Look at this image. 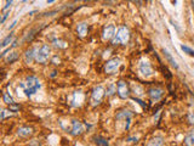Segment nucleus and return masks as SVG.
<instances>
[{
	"mask_svg": "<svg viewBox=\"0 0 194 146\" xmlns=\"http://www.w3.org/2000/svg\"><path fill=\"white\" fill-rule=\"evenodd\" d=\"M17 134H18V136H22V138L30 136V135L33 134V128H32V127H27V125L21 127V128H18Z\"/></svg>",
	"mask_w": 194,
	"mask_h": 146,
	"instance_id": "12",
	"label": "nucleus"
},
{
	"mask_svg": "<svg viewBox=\"0 0 194 146\" xmlns=\"http://www.w3.org/2000/svg\"><path fill=\"white\" fill-rule=\"evenodd\" d=\"M2 100H4V102L5 103H7L9 106L10 105H14L15 103V101H14V99L7 94V93H2Z\"/></svg>",
	"mask_w": 194,
	"mask_h": 146,
	"instance_id": "20",
	"label": "nucleus"
},
{
	"mask_svg": "<svg viewBox=\"0 0 194 146\" xmlns=\"http://www.w3.org/2000/svg\"><path fill=\"white\" fill-rule=\"evenodd\" d=\"M163 54H164V56H165V58H166V61L172 66V67H175L176 70H179V65H177V62L175 61V58L172 57V55L167 51L166 49H163Z\"/></svg>",
	"mask_w": 194,
	"mask_h": 146,
	"instance_id": "13",
	"label": "nucleus"
},
{
	"mask_svg": "<svg viewBox=\"0 0 194 146\" xmlns=\"http://www.w3.org/2000/svg\"><path fill=\"white\" fill-rule=\"evenodd\" d=\"M115 91H117V87H115L114 84H111V85L108 87V89H107V93H106V94H107V95H113Z\"/></svg>",
	"mask_w": 194,
	"mask_h": 146,
	"instance_id": "24",
	"label": "nucleus"
},
{
	"mask_svg": "<svg viewBox=\"0 0 194 146\" xmlns=\"http://www.w3.org/2000/svg\"><path fill=\"white\" fill-rule=\"evenodd\" d=\"M9 108H10V111H14V112H16V111H18V110H20V105H16V103H14V105H10V106H9Z\"/></svg>",
	"mask_w": 194,
	"mask_h": 146,
	"instance_id": "28",
	"label": "nucleus"
},
{
	"mask_svg": "<svg viewBox=\"0 0 194 146\" xmlns=\"http://www.w3.org/2000/svg\"><path fill=\"white\" fill-rule=\"evenodd\" d=\"M132 116H134L132 111H130V110H121V111H119L117 113V119H126V121H129V119L132 118Z\"/></svg>",
	"mask_w": 194,
	"mask_h": 146,
	"instance_id": "11",
	"label": "nucleus"
},
{
	"mask_svg": "<svg viewBox=\"0 0 194 146\" xmlns=\"http://www.w3.org/2000/svg\"><path fill=\"white\" fill-rule=\"evenodd\" d=\"M164 145V138L163 136H155L148 141L147 146H163Z\"/></svg>",
	"mask_w": 194,
	"mask_h": 146,
	"instance_id": "16",
	"label": "nucleus"
},
{
	"mask_svg": "<svg viewBox=\"0 0 194 146\" xmlns=\"http://www.w3.org/2000/svg\"><path fill=\"white\" fill-rule=\"evenodd\" d=\"M4 118H5V110L1 111V121H4Z\"/></svg>",
	"mask_w": 194,
	"mask_h": 146,
	"instance_id": "33",
	"label": "nucleus"
},
{
	"mask_svg": "<svg viewBox=\"0 0 194 146\" xmlns=\"http://www.w3.org/2000/svg\"><path fill=\"white\" fill-rule=\"evenodd\" d=\"M181 49L187 54V55H189V56H194V50L193 49H191L189 46H187V45H181Z\"/></svg>",
	"mask_w": 194,
	"mask_h": 146,
	"instance_id": "22",
	"label": "nucleus"
},
{
	"mask_svg": "<svg viewBox=\"0 0 194 146\" xmlns=\"http://www.w3.org/2000/svg\"><path fill=\"white\" fill-rule=\"evenodd\" d=\"M139 72H141V74H142L143 77H146V78L151 77L153 74L152 66H151V63H149L148 60H146V58H142V60H141V62H139Z\"/></svg>",
	"mask_w": 194,
	"mask_h": 146,
	"instance_id": "5",
	"label": "nucleus"
},
{
	"mask_svg": "<svg viewBox=\"0 0 194 146\" xmlns=\"http://www.w3.org/2000/svg\"><path fill=\"white\" fill-rule=\"evenodd\" d=\"M187 119H188V123L189 124H194V112H189L188 115H187Z\"/></svg>",
	"mask_w": 194,
	"mask_h": 146,
	"instance_id": "26",
	"label": "nucleus"
},
{
	"mask_svg": "<svg viewBox=\"0 0 194 146\" xmlns=\"http://www.w3.org/2000/svg\"><path fill=\"white\" fill-rule=\"evenodd\" d=\"M12 40H14V34L11 33L10 35H7V37H6V38H5V39L1 42V48H6L7 45H10L11 43H14Z\"/></svg>",
	"mask_w": 194,
	"mask_h": 146,
	"instance_id": "19",
	"label": "nucleus"
},
{
	"mask_svg": "<svg viewBox=\"0 0 194 146\" xmlns=\"http://www.w3.org/2000/svg\"><path fill=\"white\" fill-rule=\"evenodd\" d=\"M92 140H94V143H95V144H97L98 146H109L108 141H107L104 138L99 136V135H95V136L92 138Z\"/></svg>",
	"mask_w": 194,
	"mask_h": 146,
	"instance_id": "18",
	"label": "nucleus"
},
{
	"mask_svg": "<svg viewBox=\"0 0 194 146\" xmlns=\"http://www.w3.org/2000/svg\"><path fill=\"white\" fill-rule=\"evenodd\" d=\"M52 62H54L55 65H58V63L61 62V60H60V57H58V56H55V57L52 58Z\"/></svg>",
	"mask_w": 194,
	"mask_h": 146,
	"instance_id": "31",
	"label": "nucleus"
},
{
	"mask_svg": "<svg viewBox=\"0 0 194 146\" xmlns=\"http://www.w3.org/2000/svg\"><path fill=\"white\" fill-rule=\"evenodd\" d=\"M192 7H193V10H194V1H192Z\"/></svg>",
	"mask_w": 194,
	"mask_h": 146,
	"instance_id": "35",
	"label": "nucleus"
},
{
	"mask_svg": "<svg viewBox=\"0 0 194 146\" xmlns=\"http://www.w3.org/2000/svg\"><path fill=\"white\" fill-rule=\"evenodd\" d=\"M7 12H4V15H2V17H1V21H0V22H1V23H4V22H5V20H6V17H7Z\"/></svg>",
	"mask_w": 194,
	"mask_h": 146,
	"instance_id": "32",
	"label": "nucleus"
},
{
	"mask_svg": "<svg viewBox=\"0 0 194 146\" xmlns=\"http://www.w3.org/2000/svg\"><path fill=\"white\" fill-rule=\"evenodd\" d=\"M54 45H55L56 48H61V49H64L67 46V44L64 43V42H61V40H57V39L54 40Z\"/></svg>",
	"mask_w": 194,
	"mask_h": 146,
	"instance_id": "23",
	"label": "nucleus"
},
{
	"mask_svg": "<svg viewBox=\"0 0 194 146\" xmlns=\"http://www.w3.org/2000/svg\"><path fill=\"white\" fill-rule=\"evenodd\" d=\"M16 23H17V21H14V22H12V25H11V26L9 27V29H10V28H14L15 26H16Z\"/></svg>",
	"mask_w": 194,
	"mask_h": 146,
	"instance_id": "34",
	"label": "nucleus"
},
{
	"mask_svg": "<svg viewBox=\"0 0 194 146\" xmlns=\"http://www.w3.org/2000/svg\"><path fill=\"white\" fill-rule=\"evenodd\" d=\"M139 139L136 138V136H130V138H127L126 139V141H130V143H135V141H137Z\"/></svg>",
	"mask_w": 194,
	"mask_h": 146,
	"instance_id": "30",
	"label": "nucleus"
},
{
	"mask_svg": "<svg viewBox=\"0 0 194 146\" xmlns=\"http://www.w3.org/2000/svg\"><path fill=\"white\" fill-rule=\"evenodd\" d=\"M117 90H118V95H119L120 99H127L129 95H130V90H129V87H127V83L124 82V80L118 82Z\"/></svg>",
	"mask_w": 194,
	"mask_h": 146,
	"instance_id": "7",
	"label": "nucleus"
},
{
	"mask_svg": "<svg viewBox=\"0 0 194 146\" xmlns=\"http://www.w3.org/2000/svg\"><path fill=\"white\" fill-rule=\"evenodd\" d=\"M161 70H163V72H164V75H166L167 78H171V77H172V74L170 73V71L167 70L166 67H164V66H161Z\"/></svg>",
	"mask_w": 194,
	"mask_h": 146,
	"instance_id": "27",
	"label": "nucleus"
},
{
	"mask_svg": "<svg viewBox=\"0 0 194 146\" xmlns=\"http://www.w3.org/2000/svg\"><path fill=\"white\" fill-rule=\"evenodd\" d=\"M33 60H35V49H28L24 54V62L32 63Z\"/></svg>",
	"mask_w": 194,
	"mask_h": 146,
	"instance_id": "14",
	"label": "nucleus"
},
{
	"mask_svg": "<svg viewBox=\"0 0 194 146\" xmlns=\"http://www.w3.org/2000/svg\"><path fill=\"white\" fill-rule=\"evenodd\" d=\"M104 94H106V93H104L103 87L98 85V87L94 88L92 94H91V102H92V105H94V106L99 105L101 101H102V99H103V96H104Z\"/></svg>",
	"mask_w": 194,
	"mask_h": 146,
	"instance_id": "4",
	"label": "nucleus"
},
{
	"mask_svg": "<svg viewBox=\"0 0 194 146\" xmlns=\"http://www.w3.org/2000/svg\"><path fill=\"white\" fill-rule=\"evenodd\" d=\"M132 100H134V101H136V102H137V103H139V106H141V107H142V108H144V110H147V105H146L144 102L142 101L141 99H139V98H132Z\"/></svg>",
	"mask_w": 194,
	"mask_h": 146,
	"instance_id": "25",
	"label": "nucleus"
},
{
	"mask_svg": "<svg viewBox=\"0 0 194 146\" xmlns=\"http://www.w3.org/2000/svg\"><path fill=\"white\" fill-rule=\"evenodd\" d=\"M50 56V46L42 44L40 48L35 49V61L39 63H45Z\"/></svg>",
	"mask_w": 194,
	"mask_h": 146,
	"instance_id": "3",
	"label": "nucleus"
},
{
	"mask_svg": "<svg viewBox=\"0 0 194 146\" xmlns=\"http://www.w3.org/2000/svg\"><path fill=\"white\" fill-rule=\"evenodd\" d=\"M129 39H130V32H129V29L126 28V27L123 26V27H120V28L118 29L115 37L112 40V44L113 45H118V44L125 45V44L129 42Z\"/></svg>",
	"mask_w": 194,
	"mask_h": 146,
	"instance_id": "2",
	"label": "nucleus"
},
{
	"mask_svg": "<svg viewBox=\"0 0 194 146\" xmlns=\"http://www.w3.org/2000/svg\"><path fill=\"white\" fill-rule=\"evenodd\" d=\"M21 88L23 89L24 95H26L27 98H30L33 94H35V93L42 88V83H40V80H39L37 77L30 75V77H27L26 82H23V83L21 84Z\"/></svg>",
	"mask_w": 194,
	"mask_h": 146,
	"instance_id": "1",
	"label": "nucleus"
},
{
	"mask_svg": "<svg viewBox=\"0 0 194 146\" xmlns=\"http://www.w3.org/2000/svg\"><path fill=\"white\" fill-rule=\"evenodd\" d=\"M11 5H12V1H11V0H10V1H6V5L4 6L2 11H4V12H6V11L9 10V7H11Z\"/></svg>",
	"mask_w": 194,
	"mask_h": 146,
	"instance_id": "29",
	"label": "nucleus"
},
{
	"mask_svg": "<svg viewBox=\"0 0 194 146\" xmlns=\"http://www.w3.org/2000/svg\"><path fill=\"white\" fill-rule=\"evenodd\" d=\"M77 32L80 37H85L87 33V23L86 22H80L77 25Z\"/></svg>",
	"mask_w": 194,
	"mask_h": 146,
	"instance_id": "15",
	"label": "nucleus"
},
{
	"mask_svg": "<svg viewBox=\"0 0 194 146\" xmlns=\"http://www.w3.org/2000/svg\"><path fill=\"white\" fill-rule=\"evenodd\" d=\"M115 37V27L111 25V26H108V27H106L104 30H103V39H106V40H109L112 38H114Z\"/></svg>",
	"mask_w": 194,
	"mask_h": 146,
	"instance_id": "10",
	"label": "nucleus"
},
{
	"mask_svg": "<svg viewBox=\"0 0 194 146\" xmlns=\"http://www.w3.org/2000/svg\"><path fill=\"white\" fill-rule=\"evenodd\" d=\"M83 131H84L83 123L79 122V121H77V119H73L72 121V131H70V134L73 136H77V135H80Z\"/></svg>",
	"mask_w": 194,
	"mask_h": 146,
	"instance_id": "9",
	"label": "nucleus"
},
{
	"mask_svg": "<svg viewBox=\"0 0 194 146\" xmlns=\"http://www.w3.org/2000/svg\"><path fill=\"white\" fill-rule=\"evenodd\" d=\"M17 60H18V54H17V52H11V54L7 56V58H6V62L12 63V62L17 61Z\"/></svg>",
	"mask_w": 194,
	"mask_h": 146,
	"instance_id": "21",
	"label": "nucleus"
},
{
	"mask_svg": "<svg viewBox=\"0 0 194 146\" xmlns=\"http://www.w3.org/2000/svg\"><path fill=\"white\" fill-rule=\"evenodd\" d=\"M184 145L194 146V129H192L186 135V138H184Z\"/></svg>",
	"mask_w": 194,
	"mask_h": 146,
	"instance_id": "17",
	"label": "nucleus"
},
{
	"mask_svg": "<svg viewBox=\"0 0 194 146\" xmlns=\"http://www.w3.org/2000/svg\"><path fill=\"white\" fill-rule=\"evenodd\" d=\"M119 66H120V60L119 58L117 57L111 58L109 61H107V63L104 66V71H106V73H108V74H114V73L118 71Z\"/></svg>",
	"mask_w": 194,
	"mask_h": 146,
	"instance_id": "6",
	"label": "nucleus"
},
{
	"mask_svg": "<svg viewBox=\"0 0 194 146\" xmlns=\"http://www.w3.org/2000/svg\"><path fill=\"white\" fill-rule=\"evenodd\" d=\"M164 89L163 88H159V87H154V88H151L149 90H148V95H149V98L154 100V101H158V100H160L161 98H163V95H164Z\"/></svg>",
	"mask_w": 194,
	"mask_h": 146,
	"instance_id": "8",
	"label": "nucleus"
}]
</instances>
